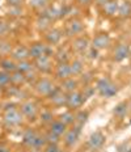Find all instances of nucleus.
<instances>
[{"label": "nucleus", "instance_id": "nucleus-33", "mask_svg": "<svg viewBox=\"0 0 131 152\" xmlns=\"http://www.w3.org/2000/svg\"><path fill=\"white\" fill-rule=\"evenodd\" d=\"M88 118H89V112L88 110H79L78 113H75V123L76 125H80V126H84L85 123L88 122Z\"/></svg>", "mask_w": 131, "mask_h": 152}, {"label": "nucleus", "instance_id": "nucleus-51", "mask_svg": "<svg viewBox=\"0 0 131 152\" xmlns=\"http://www.w3.org/2000/svg\"><path fill=\"white\" fill-rule=\"evenodd\" d=\"M129 102V110H130V113H131V99H130V101H127Z\"/></svg>", "mask_w": 131, "mask_h": 152}, {"label": "nucleus", "instance_id": "nucleus-42", "mask_svg": "<svg viewBox=\"0 0 131 152\" xmlns=\"http://www.w3.org/2000/svg\"><path fill=\"white\" fill-rule=\"evenodd\" d=\"M25 80H26V83H33V84H36V81L38 80V77H37V71L31 69V71H29L28 74H25Z\"/></svg>", "mask_w": 131, "mask_h": 152}, {"label": "nucleus", "instance_id": "nucleus-21", "mask_svg": "<svg viewBox=\"0 0 131 152\" xmlns=\"http://www.w3.org/2000/svg\"><path fill=\"white\" fill-rule=\"evenodd\" d=\"M118 5H119V1L118 0H109L108 3H105L101 7L102 13L108 17H113V16L117 15L118 12Z\"/></svg>", "mask_w": 131, "mask_h": 152}, {"label": "nucleus", "instance_id": "nucleus-43", "mask_svg": "<svg viewBox=\"0 0 131 152\" xmlns=\"http://www.w3.org/2000/svg\"><path fill=\"white\" fill-rule=\"evenodd\" d=\"M42 151L43 152H63L59 144H46V147Z\"/></svg>", "mask_w": 131, "mask_h": 152}, {"label": "nucleus", "instance_id": "nucleus-12", "mask_svg": "<svg viewBox=\"0 0 131 152\" xmlns=\"http://www.w3.org/2000/svg\"><path fill=\"white\" fill-rule=\"evenodd\" d=\"M111 43V38L108 33H100L97 34L91 42V47H93L96 50H104V49H108Z\"/></svg>", "mask_w": 131, "mask_h": 152}, {"label": "nucleus", "instance_id": "nucleus-15", "mask_svg": "<svg viewBox=\"0 0 131 152\" xmlns=\"http://www.w3.org/2000/svg\"><path fill=\"white\" fill-rule=\"evenodd\" d=\"M47 99L50 100V104L53 106H56V107H60V106H66V99H67V93L63 92L60 88L58 87L53 93L50 94Z\"/></svg>", "mask_w": 131, "mask_h": 152}, {"label": "nucleus", "instance_id": "nucleus-4", "mask_svg": "<svg viewBox=\"0 0 131 152\" xmlns=\"http://www.w3.org/2000/svg\"><path fill=\"white\" fill-rule=\"evenodd\" d=\"M85 26L84 23L80 20V18H70L68 21L64 25V29H63V34L70 38H75L78 36H81V33L84 31Z\"/></svg>", "mask_w": 131, "mask_h": 152}, {"label": "nucleus", "instance_id": "nucleus-29", "mask_svg": "<svg viewBox=\"0 0 131 152\" xmlns=\"http://www.w3.org/2000/svg\"><path fill=\"white\" fill-rule=\"evenodd\" d=\"M26 83L25 80V74H22L20 71H15L11 74V84L16 85V87H21Z\"/></svg>", "mask_w": 131, "mask_h": 152}, {"label": "nucleus", "instance_id": "nucleus-18", "mask_svg": "<svg viewBox=\"0 0 131 152\" xmlns=\"http://www.w3.org/2000/svg\"><path fill=\"white\" fill-rule=\"evenodd\" d=\"M54 75L55 79L58 80H64V79L71 77V68H70V63H56L55 68H54Z\"/></svg>", "mask_w": 131, "mask_h": 152}, {"label": "nucleus", "instance_id": "nucleus-44", "mask_svg": "<svg viewBox=\"0 0 131 152\" xmlns=\"http://www.w3.org/2000/svg\"><path fill=\"white\" fill-rule=\"evenodd\" d=\"M87 56L89 59H92V61H94V59L98 58V50L93 49V47H89L88 51H87Z\"/></svg>", "mask_w": 131, "mask_h": 152}, {"label": "nucleus", "instance_id": "nucleus-39", "mask_svg": "<svg viewBox=\"0 0 131 152\" xmlns=\"http://www.w3.org/2000/svg\"><path fill=\"white\" fill-rule=\"evenodd\" d=\"M94 92H96V88L92 87V85H87V87H83V91H81V94H83V100L84 102L87 100H89L91 97L94 96Z\"/></svg>", "mask_w": 131, "mask_h": 152}, {"label": "nucleus", "instance_id": "nucleus-40", "mask_svg": "<svg viewBox=\"0 0 131 152\" xmlns=\"http://www.w3.org/2000/svg\"><path fill=\"white\" fill-rule=\"evenodd\" d=\"M45 135V138H46V142H47V144H59L60 143V137H58V135H55L54 132H51L50 130L46 132V134H43Z\"/></svg>", "mask_w": 131, "mask_h": 152}, {"label": "nucleus", "instance_id": "nucleus-24", "mask_svg": "<svg viewBox=\"0 0 131 152\" xmlns=\"http://www.w3.org/2000/svg\"><path fill=\"white\" fill-rule=\"evenodd\" d=\"M49 130L51 132H54L55 135H58V137L62 138L67 131V126L62 121H59V119H54V121L49 125Z\"/></svg>", "mask_w": 131, "mask_h": 152}, {"label": "nucleus", "instance_id": "nucleus-20", "mask_svg": "<svg viewBox=\"0 0 131 152\" xmlns=\"http://www.w3.org/2000/svg\"><path fill=\"white\" fill-rule=\"evenodd\" d=\"M53 59L56 63H70L71 62V54L67 47H59L53 55Z\"/></svg>", "mask_w": 131, "mask_h": 152}, {"label": "nucleus", "instance_id": "nucleus-5", "mask_svg": "<svg viewBox=\"0 0 131 152\" xmlns=\"http://www.w3.org/2000/svg\"><path fill=\"white\" fill-rule=\"evenodd\" d=\"M20 112L24 117V119H26L28 122H34L40 115V110H38V105L34 102L33 100H26L21 104Z\"/></svg>", "mask_w": 131, "mask_h": 152}, {"label": "nucleus", "instance_id": "nucleus-17", "mask_svg": "<svg viewBox=\"0 0 131 152\" xmlns=\"http://www.w3.org/2000/svg\"><path fill=\"white\" fill-rule=\"evenodd\" d=\"M11 56L13 61L16 62H21V61H26V59H30L29 58V47L24 46V45H17L12 49V53H11Z\"/></svg>", "mask_w": 131, "mask_h": 152}, {"label": "nucleus", "instance_id": "nucleus-16", "mask_svg": "<svg viewBox=\"0 0 131 152\" xmlns=\"http://www.w3.org/2000/svg\"><path fill=\"white\" fill-rule=\"evenodd\" d=\"M130 55V46L127 43H119L113 51V61L117 63L123 62Z\"/></svg>", "mask_w": 131, "mask_h": 152}, {"label": "nucleus", "instance_id": "nucleus-7", "mask_svg": "<svg viewBox=\"0 0 131 152\" xmlns=\"http://www.w3.org/2000/svg\"><path fill=\"white\" fill-rule=\"evenodd\" d=\"M42 55H50V56L54 55V53H51L50 45H47L45 42H34L29 46V58L31 61L40 58Z\"/></svg>", "mask_w": 131, "mask_h": 152}, {"label": "nucleus", "instance_id": "nucleus-32", "mask_svg": "<svg viewBox=\"0 0 131 152\" xmlns=\"http://www.w3.org/2000/svg\"><path fill=\"white\" fill-rule=\"evenodd\" d=\"M40 119H41V122L43 123V125H47L49 126L51 122L55 119V117H54V113H53V110H50V109H43L42 112L40 113Z\"/></svg>", "mask_w": 131, "mask_h": 152}, {"label": "nucleus", "instance_id": "nucleus-49", "mask_svg": "<svg viewBox=\"0 0 131 152\" xmlns=\"http://www.w3.org/2000/svg\"><path fill=\"white\" fill-rule=\"evenodd\" d=\"M109 0H96V4L97 5H100V7H102V5L105 4V3H108Z\"/></svg>", "mask_w": 131, "mask_h": 152}, {"label": "nucleus", "instance_id": "nucleus-11", "mask_svg": "<svg viewBox=\"0 0 131 152\" xmlns=\"http://www.w3.org/2000/svg\"><path fill=\"white\" fill-rule=\"evenodd\" d=\"M105 140H106V138H105V135L102 134L100 130H96L93 131L91 135H89L88 140H87V145L89 150H100L102 148V145L105 144Z\"/></svg>", "mask_w": 131, "mask_h": 152}, {"label": "nucleus", "instance_id": "nucleus-25", "mask_svg": "<svg viewBox=\"0 0 131 152\" xmlns=\"http://www.w3.org/2000/svg\"><path fill=\"white\" fill-rule=\"evenodd\" d=\"M16 67H17V62L13 61L11 56H4L0 59V69H3V71L12 74L16 71Z\"/></svg>", "mask_w": 131, "mask_h": 152}, {"label": "nucleus", "instance_id": "nucleus-3", "mask_svg": "<svg viewBox=\"0 0 131 152\" xmlns=\"http://www.w3.org/2000/svg\"><path fill=\"white\" fill-rule=\"evenodd\" d=\"M56 85L54 84V81L49 77H40L34 84V91L38 96L42 97H49L54 91L56 89Z\"/></svg>", "mask_w": 131, "mask_h": 152}, {"label": "nucleus", "instance_id": "nucleus-37", "mask_svg": "<svg viewBox=\"0 0 131 152\" xmlns=\"http://www.w3.org/2000/svg\"><path fill=\"white\" fill-rule=\"evenodd\" d=\"M9 33H11V28H9L8 23L0 18V39H4L5 37H8Z\"/></svg>", "mask_w": 131, "mask_h": 152}, {"label": "nucleus", "instance_id": "nucleus-19", "mask_svg": "<svg viewBox=\"0 0 131 152\" xmlns=\"http://www.w3.org/2000/svg\"><path fill=\"white\" fill-rule=\"evenodd\" d=\"M79 87H80V83H79V79L76 77H68V79H64V80L60 81V89L63 92H66V93H68V92H72V91H76L79 89Z\"/></svg>", "mask_w": 131, "mask_h": 152}, {"label": "nucleus", "instance_id": "nucleus-47", "mask_svg": "<svg viewBox=\"0 0 131 152\" xmlns=\"http://www.w3.org/2000/svg\"><path fill=\"white\" fill-rule=\"evenodd\" d=\"M78 1L79 5H83V7H87V5H89L92 3V0H76Z\"/></svg>", "mask_w": 131, "mask_h": 152}, {"label": "nucleus", "instance_id": "nucleus-13", "mask_svg": "<svg viewBox=\"0 0 131 152\" xmlns=\"http://www.w3.org/2000/svg\"><path fill=\"white\" fill-rule=\"evenodd\" d=\"M62 38H63V30L58 29V28H50L47 31H45V41L50 46L59 45Z\"/></svg>", "mask_w": 131, "mask_h": 152}, {"label": "nucleus", "instance_id": "nucleus-8", "mask_svg": "<svg viewBox=\"0 0 131 152\" xmlns=\"http://www.w3.org/2000/svg\"><path fill=\"white\" fill-rule=\"evenodd\" d=\"M83 104H84V100H83V94H81L80 89H76V91H72V92H68V93H67V99H66L67 110L75 112V110H78Z\"/></svg>", "mask_w": 131, "mask_h": 152}, {"label": "nucleus", "instance_id": "nucleus-10", "mask_svg": "<svg viewBox=\"0 0 131 152\" xmlns=\"http://www.w3.org/2000/svg\"><path fill=\"white\" fill-rule=\"evenodd\" d=\"M91 47V41L88 39V37L85 36H78L72 38L71 41V49L78 54H85L88 51V49Z\"/></svg>", "mask_w": 131, "mask_h": 152}, {"label": "nucleus", "instance_id": "nucleus-31", "mask_svg": "<svg viewBox=\"0 0 131 152\" xmlns=\"http://www.w3.org/2000/svg\"><path fill=\"white\" fill-rule=\"evenodd\" d=\"M58 119L64 123L67 127H68V126H72L73 123H75V113L71 112V110H67V112L60 114Z\"/></svg>", "mask_w": 131, "mask_h": 152}, {"label": "nucleus", "instance_id": "nucleus-1", "mask_svg": "<svg viewBox=\"0 0 131 152\" xmlns=\"http://www.w3.org/2000/svg\"><path fill=\"white\" fill-rule=\"evenodd\" d=\"M96 92L100 94L101 97H105V99H110V97L116 96L118 93V85L114 84L113 81L110 80L108 76H102L97 81H96Z\"/></svg>", "mask_w": 131, "mask_h": 152}, {"label": "nucleus", "instance_id": "nucleus-35", "mask_svg": "<svg viewBox=\"0 0 131 152\" xmlns=\"http://www.w3.org/2000/svg\"><path fill=\"white\" fill-rule=\"evenodd\" d=\"M50 0H29V5L31 8H34V9H37V11H43L45 8H47L50 5Z\"/></svg>", "mask_w": 131, "mask_h": 152}, {"label": "nucleus", "instance_id": "nucleus-50", "mask_svg": "<svg viewBox=\"0 0 131 152\" xmlns=\"http://www.w3.org/2000/svg\"><path fill=\"white\" fill-rule=\"evenodd\" d=\"M3 93H4V89H3V88H1V87H0V97H1V96H3Z\"/></svg>", "mask_w": 131, "mask_h": 152}, {"label": "nucleus", "instance_id": "nucleus-27", "mask_svg": "<svg viewBox=\"0 0 131 152\" xmlns=\"http://www.w3.org/2000/svg\"><path fill=\"white\" fill-rule=\"evenodd\" d=\"M117 15L122 18L131 17V1H129V0H123L122 3H119Z\"/></svg>", "mask_w": 131, "mask_h": 152}, {"label": "nucleus", "instance_id": "nucleus-41", "mask_svg": "<svg viewBox=\"0 0 131 152\" xmlns=\"http://www.w3.org/2000/svg\"><path fill=\"white\" fill-rule=\"evenodd\" d=\"M7 15L11 17H21L24 15V9H22V7H8Z\"/></svg>", "mask_w": 131, "mask_h": 152}, {"label": "nucleus", "instance_id": "nucleus-48", "mask_svg": "<svg viewBox=\"0 0 131 152\" xmlns=\"http://www.w3.org/2000/svg\"><path fill=\"white\" fill-rule=\"evenodd\" d=\"M0 152H12V150L5 144H0Z\"/></svg>", "mask_w": 131, "mask_h": 152}, {"label": "nucleus", "instance_id": "nucleus-26", "mask_svg": "<svg viewBox=\"0 0 131 152\" xmlns=\"http://www.w3.org/2000/svg\"><path fill=\"white\" fill-rule=\"evenodd\" d=\"M129 102L127 101H121V102H118L116 106H114L113 109V115L116 117V118H119L122 119L123 117L127 115V113H129Z\"/></svg>", "mask_w": 131, "mask_h": 152}, {"label": "nucleus", "instance_id": "nucleus-9", "mask_svg": "<svg viewBox=\"0 0 131 152\" xmlns=\"http://www.w3.org/2000/svg\"><path fill=\"white\" fill-rule=\"evenodd\" d=\"M34 68L38 72H42V74H49L53 71V56L50 55H42L40 58L34 59L33 61Z\"/></svg>", "mask_w": 131, "mask_h": 152}, {"label": "nucleus", "instance_id": "nucleus-22", "mask_svg": "<svg viewBox=\"0 0 131 152\" xmlns=\"http://www.w3.org/2000/svg\"><path fill=\"white\" fill-rule=\"evenodd\" d=\"M70 68H71V76L72 77H75V76H80L83 72H84V62H83L80 58L71 59V62H70Z\"/></svg>", "mask_w": 131, "mask_h": 152}, {"label": "nucleus", "instance_id": "nucleus-36", "mask_svg": "<svg viewBox=\"0 0 131 152\" xmlns=\"http://www.w3.org/2000/svg\"><path fill=\"white\" fill-rule=\"evenodd\" d=\"M9 85H11V74L0 69V87H1L3 89H5Z\"/></svg>", "mask_w": 131, "mask_h": 152}, {"label": "nucleus", "instance_id": "nucleus-45", "mask_svg": "<svg viewBox=\"0 0 131 152\" xmlns=\"http://www.w3.org/2000/svg\"><path fill=\"white\" fill-rule=\"evenodd\" d=\"M5 1H7L8 7H22L25 0H5Z\"/></svg>", "mask_w": 131, "mask_h": 152}, {"label": "nucleus", "instance_id": "nucleus-6", "mask_svg": "<svg viewBox=\"0 0 131 152\" xmlns=\"http://www.w3.org/2000/svg\"><path fill=\"white\" fill-rule=\"evenodd\" d=\"M81 127L83 126L80 125H76V123H73V126L71 129H67L66 134L63 135V143H64L66 147L68 148H72L75 147L76 144H78L79 139H80V134H81Z\"/></svg>", "mask_w": 131, "mask_h": 152}, {"label": "nucleus", "instance_id": "nucleus-30", "mask_svg": "<svg viewBox=\"0 0 131 152\" xmlns=\"http://www.w3.org/2000/svg\"><path fill=\"white\" fill-rule=\"evenodd\" d=\"M31 69H34V64H33V61H30V59L17 62L16 71H20V72H22V74H28V72L31 71Z\"/></svg>", "mask_w": 131, "mask_h": 152}, {"label": "nucleus", "instance_id": "nucleus-14", "mask_svg": "<svg viewBox=\"0 0 131 152\" xmlns=\"http://www.w3.org/2000/svg\"><path fill=\"white\" fill-rule=\"evenodd\" d=\"M41 132H38L37 130L34 129H26L24 131V134H22V144L25 145V147H28L29 150H33L34 148V144H36L38 137H40Z\"/></svg>", "mask_w": 131, "mask_h": 152}, {"label": "nucleus", "instance_id": "nucleus-38", "mask_svg": "<svg viewBox=\"0 0 131 152\" xmlns=\"http://www.w3.org/2000/svg\"><path fill=\"white\" fill-rule=\"evenodd\" d=\"M92 80H93V74L92 72H83L80 75V79H79V83L83 87H87V85H91Z\"/></svg>", "mask_w": 131, "mask_h": 152}, {"label": "nucleus", "instance_id": "nucleus-28", "mask_svg": "<svg viewBox=\"0 0 131 152\" xmlns=\"http://www.w3.org/2000/svg\"><path fill=\"white\" fill-rule=\"evenodd\" d=\"M36 28L40 31L45 33V31H47L51 28V21L47 17H45L43 15H40L38 16V18L36 20Z\"/></svg>", "mask_w": 131, "mask_h": 152}, {"label": "nucleus", "instance_id": "nucleus-34", "mask_svg": "<svg viewBox=\"0 0 131 152\" xmlns=\"http://www.w3.org/2000/svg\"><path fill=\"white\" fill-rule=\"evenodd\" d=\"M12 49H13V46H12L11 42L4 41V39H0V56H1V58L11 55Z\"/></svg>", "mask_w": 131, "mask_h": 152}, {"label": "nucleus", "instance_id": "nucleus-2", "mask_svg": "<svg viewBox=\"0 0 131 152\" xmlns=\"http://www.w3.org/2000/svg\"><path fill=\"white\" fill-rule=\"evenodd\" d=\"M3 119H4V123L9 127H17V126H21L24 123V117L20 112V109L15 106H9L5 109L4 114H3Z\"/></svg>", "mask_w": 131, "mask_h": 152}, {"label": "nucleus", "instance_id": "nucleus-23", "mask_svg": "<svg viewBox=\"0 0 131 152\" xmlns=\"http://www.w3.org/2000/svg\"><path fill=\"white\" fill-rule=\"evenodd\" d=\"M41 15H43L45 17H47L49 20L53 23V21L58 20V18H60V8L55 7V5H49L47 8H45L43 11L40 12Z\"/></svg>", "mask_w": 131, "mask_h": 152}, {"label": "nucleus", "instance_id": "nucleus-52", "mask_svg": "<svg viewBox=\"0 0 131 152\" xmlns=\"http://www.w3.org/2000/svg\"><path fill=\"white\" fill-rule=\"evenodd\" d=\"M30 152H43L42 150H30Z\"/></svg>", "mask_w": 131, "mask_h": 152}, {"label": "nucleus", "instance_id": "nucleus-46", "mask_svg": "<svg viewBox=\"0 0 131 152\" xmlns=\"http://www.w3.org/2000/svg\"><path fill=\"white\" fill-rule=\"evenodd\" d=\"M118 152H131V144L130 143H122L118 145Z\"/></svg>", "mask_w": 131, "mask_h": 152}]
</instances>
